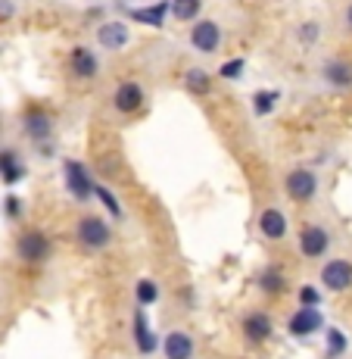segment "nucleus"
I'll return each mask as SVG.
<instances>
[{
	"label": "nucleus",
	"mask_w": 352,
	"mask_h": 359,
	"mask_svg": "<svg viewBox=\"0 0 352 359\" xmlns=\"http://www.w3.org/2000/svg\"><path fill=\"white\" fill-rule=\"evenodd\" d=\"M165 13H169V0H160L156 6H137V10H131L128 16L134 19V22H141V25H153V29H162Z\"/></svg>",
	"instance_id": "aec40b11"
},
{
	"label": "nucleus",
	"mask_w": 352,
	"mask_h": 359,
	"mask_svg": "<svg viewBox=\"0 0 352 359\" xmlns=\"http://www.w3.org/2000/svg\"><path fill=\"white\" fill-rule=\"evenodd\" d=\"M113 103H115V109H119V113H125V116L137 113V109L143 107V88L137 85V81H122V85L115 88Z\"/></svg>",
	"instance_id": "ddd939ff"
},
{
	"label": "nucleus",
	"mask_w": 352,
	"mask_h": 359,
	"mask_svg": "<svg viewBox=\"0 0 352 359\" xmlns=\"http://www.w3.org/2000/svg\"><path fill=\"white\" fill-rule=\"evenodd\" d=\"M131 341H134V350L141 356H153L156 350H160V341H162V337L150 328L147 309H141V306L131 313Z\"/></svg>",
	"instance_id": "7ed1b4c3"
},
{
	"label": "nucleus",
	"mask_w": 352,
	"mask_h": 359,
	"mask_svg": "<svg viewBox=\"0 0 352 359\" xmlns=\"http://www.w3.org/2000/svg\"><path fill=\"white\" fill-rule=\"evenodd\" d=\"M29 175V169H25V163L19 160L16 150H0V182L3 184H19L22 178Z\"/></svg>",
	"instance_id": "dca6fc26"
},
{
	"label": "nucleus",
	"mask_w": 352,
	"mask_h": 359,
	"mask_svg": "<svg viewBox=\"0 0 352 359\" xmlns=\"http://www.w3.org/2000/svg\"><path fill=\"white\" fill-rule=\"evenodd\" d=\"M134 297H137V306L147 309V306H153V303H160L162 291H160V285H156L153 278H141L134 285Z\"/></svg>",
	"instance_id": "4be33fe9"
},
{
	"label": "nucleus",
	"mask_w": 352,
	"mask_h": 359,
	"mask_svg": "<svg viewBox=\"0 0 352 359\" xmlns=\"http://www.w3.org/2000/svg\"><path fill=\"white\" fill-rule=\"evenodd\" d=\"M22 128H25V135L31 137V141H47L50 137V131H53V119L44 113V109H29L25 113V119H22Z\"/></svg>",
	"instance_id": "f3484780"
},
{
	"label": "nucleus",
	"mask_w": 352,
	"mask_h": 359,
	"mask_svg": "<svg viewBox=\"0 0 352 359\" xmlns=\"http://www.w3.org/2000/svg\"><path fill=\"white\" fill-rule=\"evenodd\" d=\"M160 350L165 359H193L197 353V341L188 334V331H169V334L160 341Z\"/></svg>",
	"instance_id": "9d476101"
},
{
	"label": "nucleus",
	"mask_w": 352,
	"mask_h": 359,
	"mask_svg": "<svg viewBox=\"0 0 352 359\" xmlns=\"http://www.w3.org/2000/svg\"><path fill=\"white\" fill-rule=\"evenodd\" d=\"M244 69H246V60H227V63H222V69H218V72H222V79H227V81H234V79H240V75H244Z\"/></svg>",
	"instance_id": "c85d7f7f"
},
{
	"label": "nucleus",
	"mask_w": 352,
	"mask_h": 359,
	"mask_svg": "<svg viewBox=\"0 0 352 359\" xmlns=\"http://www.w3.org/2000/svg\"><path fill=\"white\" fill-rule=\"evenodd\" d=\"M69 63H72V72L78 75V79H94L97 69H100L97 57H94L91 50H87V47H75V50H72V60H69Z\"/></svg>",
	"instance_id": "412c9836"
},
{
	"label": "nucleus",
	"mask_w": 352,
	"mask_h": 359,
	"mask_svg": "<svg viewBox=\"0 0 352 359\" xmlns=\"http://www.w3.org/2000/svg\"><path fill=\"white\" fill-rule=\"evenodd\" d=\"M97 41H100L103 50H122L131 41V32L125 22H103L100 29H97Z\"/></svg>",
	"instance_id": "4468645a"
},
{
	"label": "nucleus",
	"mask_w": 352,
	"mask_h": 359,
	"mask_svg": "<svg viewBox=\"0 0 352 359\" xmlns=\"http://www.w3.org/2000/svg\"><path fill=\"white\" fill-rule=\"evenodd\" d=\"M10 13H13V6H10V4H3V0H0V19H6V16H10Z\"/></svg>",
	"instance_id": "7c9ffc66"
},
{
	"label": "nucleus",
	"mask_w": 352,
	"mask_h": 359,
	"mask_svg": "<svg viewBox=\"0 0 352 359\" xmlns=\"http://www.w3.org/2000/svg\"><path fill=\"white\" fill-rule=\"evenodd\" d=\"M287 212L281 210V206H268V210H262L259 216V231L265 234L268 241H284L287 238Z\"/></svg>",
	"instance_id": "f8f14e48"
},
{
	"label": "nucleus",
	"mask_w": 352,
	"mask_h": 359,
	"mask_svg": "<svg viewBox=\"0 0 352 359\" xmlns=\"http://www.w3.org/2000/svg\"><path fill=\"white\" fill-rule=\"evenodd\" d=\"M75 241L91 253L106 250V247L113 244V229H109V222L100 216H81L78 225H75Z\"/></svg>",
	"instance_id": "f257e3e1"
},
{
	"label": "nucleus",
	"mask_w": 352,
	"mask_h": 359,
	"mask_svg": "<svg viewBox=\"0 0 352 359\" xmlns=\"http://www.w3.org/2000/svg\"><path fill=\"white\" fill-rule=\"evenodd\" d=\"M184 88H188L190 94H209L212 91V75L206 72V69H190V72L184 75Z\"/></svg>",
	"instance_id": "b1692460"
},
{
	"label": "nucleus",
	"mask_w": 352,
	"mask_h": 359,
	"mask_svg": "<svg viewBox=\"0 0 352 359\" xmlns=\"http://www.w3.org/2000/svg\"><path fill=\"white\" fill-rule=\"evenodd\" d=\"M50 253H53V241L41 229H29L16 238V257L25 266H41V262L50 259Z\"/></svg>",
	"instance_id": "f03ea898"
},
{
	"label": "nucleus",
	"mask_w": 352,
	"mask_h": 359,
	"mask_svg": "<svg viewBox=\"0 0 352 359\" xmlns=\"http://www.w3.org/2000/svg\"><path fill=\"white\" fill-rule=\"evenodd\" d=\"M300 253L306 259H321L324 253L330 250V244H334V238H330V231L324 229V225H302L300 229Z\"/></svg>",
	"instance_id": "423d86ee"
},
{
	"label": "nucleus",
	"mask_w": 352,
	"mask_h": 359,
	"mask_svg": "<svg viewBox=\"0 0 352 359\" xmlns=\"http://www.w3.org/2000/svg\"><path fill=\"white\" fill-rule=\"evenodd\" d=\"M256 287H259L262 294H268V297H281V294L287 291V275L281 272V266L268 262V266L256 275Z\"/></svg>",
	"instance_id": "2eb2a0df"
},
{
	"label": "nucleus",
	"mask_w": 352,
	"mask_h": 359,
	"mask_svg": "<svg viewBox=\"0 0 352 359\" xmlns=\"http://www.w3.org/2000/svg\"><path fill=\"white\" fill-rule=\"evenodd\" d=\"M321 75H324V81L334 88H352V63H346V60H330V63H324Z\"/></svg>",
	"instance_id": "6ab92c4d"
},
{
	"label": "nucleus",
	"mask_w": 352,
	"mask_h": 359,
	"mask_svg": "<svg viewBox=\"0 0 352 359\" xmlns=\"http://www.w3.org/2000/svg\"><path fill=\"white\" fill-rule=\"evenodd\" d=\"M190 44H193V50H199V53H216L218 47H222V29H218V22H212V19L197 22L190 32Z\"/></svg>",
	"instance_id": "9b49d317"
},
{
	"label": "nucleus",
	"mask_w": 352,
	"mask_h": 359,
	"mask_svg": "<svg viewBox=\"0 0 352 359\" xmlns=\"http://www.w3.org/2000/svg\"><path fill=\"white\" fill-rule=\"evenodd\" d=\"M284 191L296 203H309V200H315V194H318V175L312 169H306V165H300V169H293L284 178Z\"/></svg>",
	"instance_id": "20e7f679"
},
{
	"label": "nucleus",
	"mask_w": 352,
	"mask_h": 359,
	"mask_svg": "<svg viewBox=\"0 0 352 359\" xmlns=\"http://www.w3.org/2000/svg\"><path fill=\"white\" fill-rule=\"evenodd\" d=\"M22 212H25L22 197H16V194H6V200H3V216L16 222V219H22Z\"/></svg>",
	"instance_id": "cd10ccee"
},
{
	"label": "nucleus",
	"mask_w": 352,
	"mask_h": 359,
	"mask_svg": "<svg viewBox=\"0 0 352 359\" xmlns=\"http://www.w3.org/2000/svg\"><path fill=\"white\" fill-rule=\"evenodd\" d=\"M63 172H66V188L69 194H72L75 200H91L94 197V178L87 175V165L78 163V160H66L63 163Z\"/></svg>",
	"instance_id": "6e6552de"
},
{
	"label": "nucleus",
	"mask_w": 352,
	"mask_h": 359,
	"mask_svg": "<svg viewBox=\"0 0 352 359\" xmlns=\"http://www.w3.org/2000/svg\"><path fill=\"white\" fill-rule=\"evenodd\" d=\"M296 300H300V306H312V309H318V306H321V300H324V294H321L315 285H302L300 291H296Z\"/></svg>",
	"instance_id": "bb28decb"
},
{
	"label": "nucleus",
	"mask_w": 352,
	"mask_h": 359,
	"mask_svg": "<svg viewBox=\"0 0 352 359\" xmlns=\"http://www.w3.org/2000/svg\"><path fill=\"white\" fill-rule=\"evenodd\" d=\"M346 22H349V29H352V6L346 10Z\"/></svg>",
	"instance_id": "2f4dec72"
},
{
	"label": "nucleus",
	"mask_w": 352,
	"mask_h": 359,
	"mask_svg": "<svg viewBox=\"0 0 352 359\" xmlns=\"http://www.w3.org/2000/svg\"><path fill=\"white\" fill-rule=\"evenodd\" d=\"M300 44H306V47H312L315 41H318V34H321V29H318V22H302L300 25Z\"/></svg>",
	"instance_id": "c756f323"
},
{
	"label": "nucleus",
	"mask_w": 352,
	"mask_h": 359,
	"mask_svg": "<svg viewBox=\"0 0 352 359\" xmlns=\"http://www.w3.org/2000/svg\"><path fill=\"white\" fill-rule=\"evenodd\" d=\"M287 331H290V337H296V341L318 334V331H324V313L321 309H312V306H300L287 319Z\"/></svg>",
	"instance_id": "0eeeda50"
},
{
	"label": "nucleus",
	"mask_w": 352,
	"mask_h": 359,
	"mask_svg": "<svg viewBox=\"0 0 352 359\" xmlns=\"http://www.w3.org/2000/svg\"><path fill=\"white\" fill-rule=\"evenodd\" d=\"M199 10H203V0H171L169 4V13L178 19V22H190V19H197Z\"/></svg>",
	"instance_id": "5701e85b"
},
{
	"label": "nucleus",
	"mask_w": 352,
	"mask_h": 359,
	"mask_svg": "<svg viewBox=\"0 0 352 359\" xmlns=\"http://www.w3.org/2000/svg\"><path fill=\"white\" fill-rule=\"evenodd\" d=\"M278 100H281V91H256L253 94V109H256V116H268Z\"/></svg>",
	"instance_id": "a878e982"
},
{
	"label": "nucleus",
	"mask_w": 352,
	"mask_h": 359,
	"mask_svg": "<svg viewBox=\"0 0 352 359\" xmlns=\"http://www.w3.org/2000/svg\"><path fill=\"white\" fill-rule=\"evenodd\" d=\"M321 287L330 294H343L352 287V259H328L321 266Z\"/></svg>",
	"instance_id": "39448f33"
},
{
	"label": "nucleus",
	"mask_w": 352,
	"mask_h": 359,
	"mask_svg": "<svg viewBox=\"0 0 352 359\" xmlns=\"http://www.w3.org/2000/svg\"><path fill=\"white\" fill-rule=\"evenodd\" d=\"M94 197L100 200L103 210H106L113 219H122V203H119V197H115L113 191L106 188V184H94Z\"/></svg>",
	"instance_id": "393cba45"
},
{
	"label": "nucleus",
	"mask_w": 352,
	"mask_h": 359,
	"mask_svg": "<svg viewBox=\"0 0 352 359\" xmlns=\"http://www.w3.org/2000/svg\"><path fill=\"white\" fill-rule=\"evenodd\" d=\"M349 353V334L337 325L324 328V359H343Z\"/></svg>",
	"instance_id": "a211bd4d"
},
{
	"label": "nucleus",
	"mask_w": 352,
	"mask_h": 359,
	"mask_svg": "<svg viewBox=\"0 0 352 359\" xmlns=\"http://www.w3.org/2000/svg\"><path fill=\"white\" fill-rule=\"evenodd\" d=\"M240 331H244V341L246 344H265L268 337H272V316L262 313V309H250V313L244 316V322H240Z\"/></svg>",
	"instance_id": "1a4fd4ad"
}]
</instances>
